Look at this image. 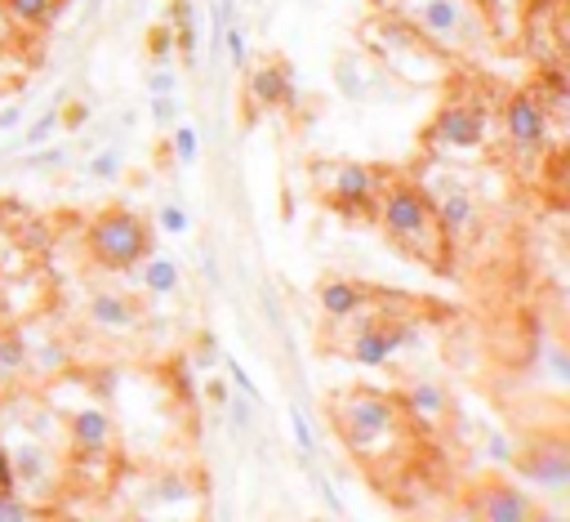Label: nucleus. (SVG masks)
<instances>
[{"instance_id":"4c0bfd02","label":"nucleus","mask_w":570,"mask_h":522,"mask_svg":"<svg viewBox=\"0 0 570 522\" xmlns=\"http://www.w3.org/2000/svg\"><path fill=\"white\" fill-rule=\"evenodd\" d=\"M23 121V108H6V113H0V130H14Z\"/></svg>"},{"instance_id":"39448f33","label":"nucleus","mask_w":570,"mask_h":522,"mask_svg":"<svg viewBox=\"0 0 570 522\" xmlns=\"http://www.w3.org/2000/svg\"><path fill=\"white\" fill-rule=\"evenodd\" d=\"M432 139L445 143V148L473 152V148L486 143V117L473 108V103H450V108H441L437 121H432Z\"/></svg>"},{"instance_id":"1a4fd4ad","label":"nucleus","mask_w":570,"mask_h":522,"mask_svg":"<svg viewBox=\"0 0 570 522\" xmlns=\"http://www.w3.org/2000/svg\"><path fill=\"white\" fill-rule=\"evenodd\" d=\"M370 196H375V174L362 161H344V166L334 170V188H330V201L334 205H348V211L357 205V211H362Z\"/></svg>"},{"instance_id":"f257e3e1","label":"nucleus","mask_w":570,"mask_h":522,"mask_svg":"<svg viewBox=\"0 0 570 522\" xmlns=\"http://www.w3.org/2000/svg\"><path fill=\"white\" fill-rule=\"evenodd\" d=\"M384 228L406 255H415L423 264H437V268L445 264V233H441L437 211L428 205V196L419 188L397 183V188L384 192Z\"/></svg>"},{"instance_id":"7ed1b4c3","label":"nucleus","mask_w":570,"mask_h":522,"mask_svg":"<svg viewBox=\"0 0 570 522\" xmlns=\"http://www.w3.org/2000/svg\"><path fill=\"white\" fill-rule=\"evenodd\" d=\"M148 246H152L148 228L130 211H111V215L94 220V228H89V251L107 268H130V264L148 259Z\"/></svg>"},{"instance_id":"2f4dec72","label":"nucleus","mask_w":570,"mask_h":522,"mask_svg":"<svg viewBox=\"0 0 570 522\" xmlns=\"http://www.w3.org/2000/svg\"><path fill=\"white\" fill-rule=\"evenodd\" d=\"M0 491H19V482H14V460H10L6 447H0Z\"/></svg>"},{"instance_id":"a19ab883","label":"nucleus","mask_w":570,"mask_h":522,"mask_svg":"<svg viewBox=\"0 0 570 522\" xmlns=\"http://www.w3.org/2000/svg\"><path fill=\"white\" fill-rule=\"evenodd\" d=\"M10 41V19H6V10H0V45Z\"/></svg>"},{"instance_id":"cd10ccee","label":"nucleus","mask_w":570,"mask_h":522,"mask_svg":"<svg viewBox=\"0 0 570 522\" xmlns=\"http://www.w3.org/2000/svg\"><path fill=\"white\" fill-rule=\"evenodd\" d=\"M223 41H227V58H233V67H246V36L227 23L223 28Z\"/></svg>"},{"instance_id":"6ab92c4d","label":"nucleus","mask_w":570,"mask_h":522,"mask_svg":"<svg viewBox=\"0 0 570 522\" xmlns=\"http://www.w3.org/2000/svg\"><path fill=\"white\" fill-rule=\"evenodd\" d=\"M58 0H6V10L14 14V23H50Z\"/></svg>"},{"instance_id":"58836bf2","label":"nucleus","mask_w":570,"mask_h":522,"mask_svg":"<svg viewBox=\"0 0 570 522\" xmlns=\"http://www.w3.org/2000/svg\"><path fill=\"white\" fill-rule=\"evenodd\" d=\"M246 411H250L246 402H233V425H237V429H246V420H250V415H246Z\"/></svg>"},{"instance_id":"f8f14e48","label":"nucleus","mask_w":570,"mask_h":522,"mask_svg":"<svg viewBox=\"0 0 570 522\" xmlns=\"http://www.w3.org/2000/svg\"><path fill=\"white\" fill-rule=\"evenodd\" d=\"M316 299H321V312H325V318L344 322V318H353L357 308H366V286L334 277V281H325V286L316 290Z\"/></svg>"},{"instance_id":"423d86ee","label":"nucleus","mask_w":570,"mask_h":522,"mask_svg":"<svg viewBox=\"0 0 570 522\" xmlns=\"http://www.w3.org/2000/svg\"><path fill=\"white\" fill-rule=\"evenodd\" d=\"M504 126H508V139L530 157L544 148V135H548V108L539 94H513L508 98V113H504Z\"/></svg>"},{"instance_id":"6e6552de","label":"nucleus","mask_w":570,"mask_h":522,"mask_svg":"<svg viewBox=\"0 0 570 522\" xmlns=\"http://www.w3.org/2000/svg\"><path fill=\"white\" fill-rule=\"evenodd\" d=\"M410 327H362L357 331V344H353V358L362 362V366H384V362H392V353L401 349V344H410Z\"/></svg>"},{"instance_id":"4468645a","label":"nucleus","mask_w":570,"mask_h":522,"mask_svg":"<svg viewBox=\"0 0 570 522\" xmlns=\"http://www.w3.org/2000/svg\"><path fill=\"white\" fill-rule=\"evenodd\" d=\"M250 94L255 103H264V108H277V103H290V72L286 67H259L250 76Z\"/></svg>"},{"instance_id":"a878e982","label":"nucleus","mask_w":570,"mask_h":522,"mask_svg":"<svg viewBox=\"0 0 570 522\" xmlns=\"http://www.w3.org/2000/svg\"><path fill=\"white\" fill-rule=\"evenodd\" d=\"M152 121H157V126H174V121H179L174 94H152Z\"/></svg>"},{"instance_id":"ddd939ff","label":"nucleus","mask_w":570,"mask_h":522,"mask_svg":"<svg viewBox=\"0 0 570 522\" xmlns=\"http://www.w3.org/2000/svg\"><path fill=\"white\" fill-rule=\"evenodd\" d=\"M437 211V224H441V233H445V242H460L469 228H473V196L469 192H441V201L432 205Z\"/></svg>"},{"instance_id":"0eeeda50","label":"nucleus","mask_w":570,"mask_h":522,"mask_svg":"<svg viewBox=\"0 0 570 522\" xmlns=\"http://www.w3.org/2000/svg\"><path fill=\"white\" fill-rule=\"evenodd\" d=\"M67 438L80 456H107L111 443H117V429H111V415L103 406H80L67 425Z\"/></svg>"},{"instance_id":"c85d7f7f","label":"nucleus","mask_w":570,"mask_h":522,"mask_svg":"<svg viewBox=\"0 0 570 522\" xmlns=\"http://www.w3.org/2000/svg\"><path fill=\"white\" fill-rule=\"evenodd\" d=\"M161 228H165L170 237H183L192 224H187V215L179 211V205H161Z\"/></svg>"},{"instance_id":"9b49d317","label":"nucleus","mask_w":570,"mask_h":522,"mask_svg":"<svg viewBox=\"0 0 570 522\" xmlns=\"http://www.w3.org/2000/svg\"><path fill=\"white\" fill-rule=\"evenodd\" d=\"M539 487H548V491H561L566 482H570V456H566V447L561 443H548V447H535V456L521 465Z\"/></svg>"},{"instance_id":"412c9836","label":"nucleus","mask_w":570,"mask_h":522,"mask_svg":"<svg viewBox=\"0 0 570 522\" xmlns=\"http://www.w3.org/2000/svg\"><path fill=\"white\" fill-rule=\"evenodd\" d=\"M23 362H28L23 340H19V335H0V375H14V371H23Z\"/></svg>"},{"instance_id":"c9c22d12","label":"nucleus","mask_w":570,"mask_h":522,"mask_svg":"<svg viewBox=\"0 0 570 522\" xmlns=\"http://www.w3.org/2000/svg\"><path fill=\"white\" fill-rule=\"evenodd\" d=\"M89 117V108L85 103H76V108H67V113H58V121H67V130H80V121Z\"/></svg>"},{"instance_id":"20e7f679","label":"nucleus","mask_w":570,"mask_h":522,"mask_svg":"<svg viewBox=\"0 0 570 522\" xmlns=\"http://www.w3.org/2000/svg\"><path fill=\"white\" fill-rule=\"evenodd\" d=\"M410 28L428 41L460 45V41H473V10L464 0H419L410 10Z\"/></svg>"},{"instance_id":"72a5a7b5","label":"nucleus","mask_w":570,"mask_h":522,"mask_svg":"<svg viewBox=\"0 0 570 522\" xmlns=\"http://www.w3.org/2000/svg\"><path fill=\"white\" fill-rule=\"evenodd\" d=\"M63 157H67L63 148H50V152H36L28 166H32V170H54V166H63Z\"/></svg>"},{"instance_id":"5701e85b","label":"nucleus","mask_w":570,"mask_h":522,"mask_svg":"<svg viewBox=\"0 0 570 522\" xmlns=\"http://www.w3.org/2000/svg\"><path fill=\"white\" fill-rule=\"evenodd\" d=\"M290 425H294V443H299V456H303V460H312L316 443H312V429H308V420H303V411H299V406H290Z\"/></svg>"},{"instance_id":"473e14b6","label":"nucleus","mask_w":570,"mask_h":522,"mask_svg":"<svg viewBox=\"0 0 570 522\" xmlns=\"http://www.w3.org/2000/svg\"><path fill=\"white\" fill-rule=\"evenodd\" d=\"M170 19H174V28H196V19H192V0H174V6H170Z\"/></svg>"},{"instance_id":"2eb2a0df","label":"nucleus","mask_w":570,"mask_h":522,"mask_svg":"<svg viewBox=\"0 0 570 522\" xmlns=\"http://www.w3.org/2000/svg\"><path fill=\"white\" fill-rule=\"evenodd\" d=\"M89 318L98 327H111V331H126L135 327V303L126 295H94L89 299Z\"/></svg>"},{"instance_id":"aec40b11","label":"nucleus","mask_w":570,"mask_h":522,"mask_svg":"<svg viewBox=\"0 0 570 522\" xmlns=\"http://www.w3.org/2000/svg\"><path fill=\"white\" fill-rule=\"evenodd\" d=\"M334 76H338V89H344L348 98H362V94H366V76H362V67H357V54H344V58H338Z\"/></svg>"},{"instance_id":"bb28decb","label":"nucleus","mask_w":570,"mask_h":522,"mask_svg":"<svg viewBox=\"0 0 570 522\" xmlns=\"http://www.w3.org/2000/svg\"><path fill=\"white\" fill-rule=\"evenodd\" d=\"M174 152H179L183 166L196 161V130H192V126H174Z\"/></svg>"},{"instance_id":"dca6fc26","label":"nucleus","mask_w":570,"mask_h":522,"mask_svg":"<svg viewBox=\"0 0 570 522\" xmlns=\"http://www.w3.org/2000/svg\"><path fill=\"white\" fill-rule=\"evenodd\" d=\"M401 411H410L415 420H441L445 411V393L437 384H415L406 397H401Z\"/></svg>"},{"instance_id":"7c9ffc66","label":"nucleus","mask_w":570,"mask_h":522,"mask_svg":"<svg viewBox=\"0 0 570 522\" xmlns=\"http://www.w3.org/2000/svg\"><path fill=\"white\" fill-rule=\"evenodd\" d=\"M174 85H179V76H174L165 63H161V67L148 76V89H152V94H174Z\"/></svg>"},{"instance_id":"f03ea898","label":"nucleus","mask_w":570,"mask_h":522,"mask_svg":"<svg viewBox=\"0 0 570 522\" xmlns=\"http://www.w3.org/2000/svg\"><path fill=\"white\" fill-rule=\"evenodd\" d=\"M334 420H338V434H344V443L353 451H370V443H379L384 434L397 429L401 402L379 397V393H353L344 402H334Z\"/></svg>"},{"instance_id":"a211bd4d","label":"nucleus","mask_w":570,"mask_h":522,"mask_svg":"<svg viewBox=\"0 0 570 522\" xmlns=\"http://www.w3.org/2000/svg\"><path fill=\"white\" fill-rule=\"evenodd\" d=\"M143 286L152 295H174L179 290V264L174 259H148L143 264Z\"/></svg>"},{"instance_id":"ea45409f","label":"nucleus","mask_w":570,"mask_h":522,"mask_svg":"<svg viewBox=\"0 0 570 522\" xmlns=\"http://www.w3.org/2000/svg\"><path fill=\"white\" fill-rule=\"evenodd\" d=\"M205 277H209V281H218V259H214L209 251H205Z\"/></svg>"},{"instance_id":"f3484780","label":"nucleus","mask_w":570,"mask_h":522,"mask_svg":"<svg viewBox=\"0 0 570 522\" xmlns=\"http://www.w3.org/2000/svg\"><path fill=\"white\" fill-rule=\"evenodd\" d=\"M10 460H14V482L36 487L45 478V447L41 443H19V451Z\"/></svg>"},{"instance_id":"79ce46f5","label":"nucleus","mask_w":570,"mask_h":522,"mask_svg":"<svg viewBox=\"0 0 570 522\" xmlns=\"http://www.w3.org/2000/svg\"><path fill=\"white\" fill-rule=\"evenodd\" d=\"M482 6H491V10H495V6H499V0H482Z\"/></svg>"},{"instance_id":"4be33fe9","label":"nucleus","mask_w":570,"mask_h":522,"mask_svg":"<svg viewBox=\"0 0 570 522\" xmlns=\"http://www.w3.org/2000/svg\"><path fill=\"white\" fill-rule=\"evenodd\" d=\"M89 174H94V179H117V174H121V152H117V148H103V152H94Z\"/></svg>"},{"instance_id":"9d476101","label":"nucleus","mask_w":570,"mask_h":522,"mask_svg":"<svg viewBox=\"0 0 570 522\" xmlns=\"http://www.w3.org/2000/svg\"><path fill=\"white\" fill-rule=\"evenodd\" d=\"M473 509H477L482 518H495V522H526V518H535L530 496H521L517 487H491L486 496H477Z\"/></svg>"},{"instance_id":"e433bc0d","label":"nucleus","mask_w":570,"mask_h":522,"mask_svg":"<svg viewBox=\"0 0 570 522\" xmlns=\"http://www.w3.org/2000/svg\"><path fill=\"white\" fill-rule=\"evenodd\" d=\"M187 491H183V482L179 478H165V487H161V500H183Z\"/></svg>"},{"instance_id":"393cba45","label":"nucleus","mask_w":570,"mask_h":522,"mask_svg":"<svg viewBox=\"0 0 570 522\" xmlns=\"http://www.w3.org/2000/svg\"><path fill=\"white\" fill-rule=\"evenodd\" d=\"M32 518V509L19 500V491H0V522H23Z\"/></svg>"},{"instance_id":"c756f323","label":"nucleus","mask_w":570,"mask_h":522,"mask_svg":"<svg viewBox=\"0 0 570 522\" xmlns=\"http://www.w3.org/2000/svg\"><path fill=\"white\" fill-rule=\"evenodd\" d=\"M54 130H58V108H50V113H45V117H41V121L28 130V139H23V143H32V148H36V143H45Z\"/></svg>"},{"instance_id":"f704fd0d","label":"nucleus","mask_w":570,"mask_h":522,"mask_svg":"<svg viewBox=\"0 0 570 522\" xmlns=\"http://www.w3.org/2000/svg\"><path fill=\"white\" fill-rule=\"evenodd\" d=\"M227 371H233V380H237V388H241V393H250V397L259 402V393H255V380L241 371V362H227Z\"/></svg>"},{"instance_id":"b1692460","label":"nucleus","mask_w":570,"mask_h":522,"mask_svg":"<svg viewBox=\"0 0 570 522\" xmlns=\"http://www.w3.org/2000/svg\"><path fill=\"white\" fill-rule=\"evenodd\" d=\"M148 50L157 63H170V50H174V28H152L148 32Z\"/></svg>"}]
</instances>
